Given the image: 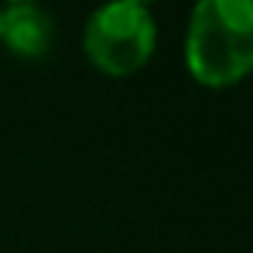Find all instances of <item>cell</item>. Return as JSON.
I'll list each match as a JSON object with an SVG mask.
<instances>
[{"label": "cell", "mask_w": 253, "mask_h": 253, "mask_svg": "<svg viewBox=\"0 0 253 253\" xmlns=\"http://www.w3.org/2000/svg\"><path fill=\"white\" fill-rule=\"evenodd\" d=\"M188 72L206 86H229L253 69V0L197 3L188 39Z\"/></svg>", "instance_id": "cell-1"}, {"label": "cell", "mask_w": 253, "mask_h": 253, "mask_svg": "<svg viewBox=\"0 0 253 253\" xmlns=\"http://www.w3.org/2000/svg\"><path fill=\"white\" fill-rule=\"evenodd\" d=\"M155 36L149 6L137 0H116L89 15L84 27V51L98 72L110 78H128L149 63Z\"/></svg>", "instance_id": "cell-2"}, {"label": "cell", "mask_w": 253, "mask_h": 253, "mask_svg": "<svg viewBox=\"0 0 253 253\" xmlns=\"http://www.w3.org/2000/svg\"><path fill=\"white\" fill-rule=\"evenodd\" d=\"M0 42L21 60H42L54 45V18L36 3L0 6Z\"/></svg>", "instance_id": "cell-3"}]
</instances>
